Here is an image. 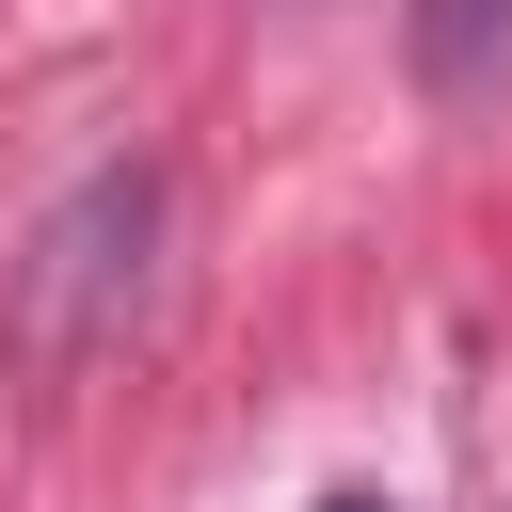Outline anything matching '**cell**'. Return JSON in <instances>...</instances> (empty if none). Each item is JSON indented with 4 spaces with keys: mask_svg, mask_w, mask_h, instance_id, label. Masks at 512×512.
Segmentation results:
<instances>
[{
    "mask_svg": "<svg viewBox=\"0 0 512 512\" xmlns=\"http://www.w3.org/2000/svg\"><path fill=\"white\" fill-rule=\"evenodd\" d=\"M144 240H160V176H144V160L80 176V192L48 208V240L16 256V320H32V336H96V320L144 288Z\"/></svg>",
    "mask_w": 512,
    "mask_h": 512,
    "instance_id": "cell-1",
    "label": "cell"
},
{
    "mask_svg": "<svg viewBox=\"0 0 512 512\" xmlns=\"http://www.w3.org/2000/svg\"><path fill=\"white\" fill-rule=\"evenodd\" d=\"M416 80L432 96H496L512 80V0H416Z\"/></svg>",
    "mask_w": 512,
    "mask_h": 512,
    "instance_id": "cell-2",
    "label": "cell"
},
{
    "mask_svg": "<svg viewBox=\"0 0 512 512\" xmlns=\"http://www.w3.org/2000/svg\"><path fill=\"white\" fill-rule=\"evenodd\" d=\"M304 512H400V496H368V480H336V496H304Z\"/></svg>",
    "mask_w": 512,
    "mask_h": 512,
    "instance_id": "cell-3",
    "label": "cell"
}]
</instances>
